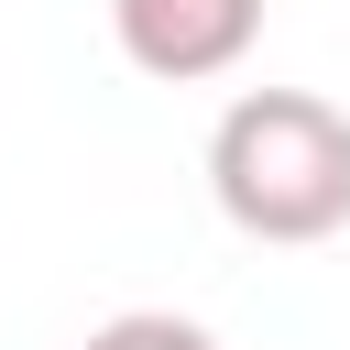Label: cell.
I'll return each instance as SVG.
<instances>
[{"instance_id": "2", "label": "cell", "mask_w": 350, "mask_h": 350, "mask_svg": "<svg viewBox=\"0 0 350 350\" xmlns=\"http://www.w3.org/2000/svg\"><path fill=\"white\" fill-rule=\"evenodd\" d=\"M109 33L142 77L164 88H208L262 44V0H109Z\"/></svg>"}, {"instance_id": "3", "label": "cell", "mask_w": 350, "mask_h": 350, "mask_svg": "<svg viewBox=\"0 0 350 350\" xmlns=\"http://www.w3.org/2000/svg\"><path fill=\"white\" fill-rule=\"evenodd\" d=\"M88 350H219V339L197 317H175V306H120V317L88 328Z\"/></svg>"}, {"instance_id": "1", "label": "cell", "mask_w": 350, "mask_h": 350, "mask_svg": "<svg viewBox=\"0 0 350 350\" xmlns=\"http://www.w3.org/2000/svg\"><path fill=\"white\" fill-rule=\"evenodd\" d=\"M208 197L241 241L306 252L350 230V109L317 88H241L208 131Z\"/></svg>"}]
</instances>
